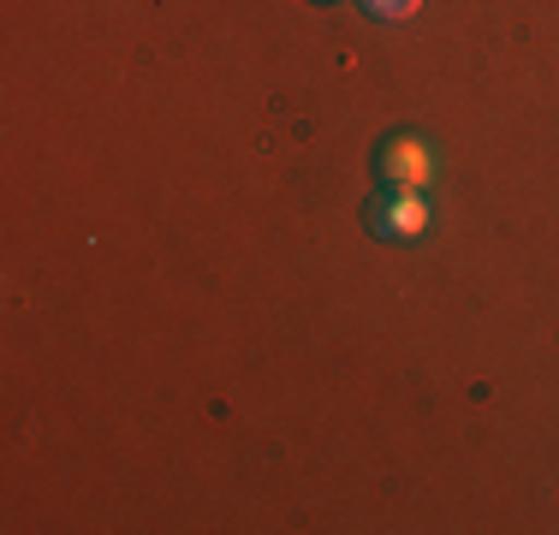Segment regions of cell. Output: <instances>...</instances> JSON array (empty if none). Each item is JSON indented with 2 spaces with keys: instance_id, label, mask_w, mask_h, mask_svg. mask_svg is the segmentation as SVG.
<instances>
[{
  "instance_id": "obj_1",
  "label": "cell",
  "mask_w": 559,
  "mask_h": 535,
  "mask_svg": "<svg viewBox=\"0 0 559 535\" xmlns=\"http://www.w3.org/2000/svg\"><path fill=\"white\" fill-rule=\"evenodd\" d=\"M376 179L393 185V191H429L435 179V155L417 131H393L388 143L376 150Z\"/></svg>"
},
{
  "instance_id": "obj_3",
  "label": "cell",
  "mask_w": 559,
  "mask_h": 535,
  "mask_svg": "<svg viewBox=\"0 0 559 535\" xmlns=\"http://www.w3.org/2000/svg\"><path fill=\"white\" fill-rule=\"evenodd\" d=\"M357 7H364L369 19H381V24H405V19L423 12V0H357Z\"/></svg>"
},
{
  "instance_id": "obj_2",
  "label": "cell",
  "mask_w": 559,
  "mask_h": 535,
  "mask_svg": "<svg viewBox=\"0 0 559 535\" xmlns=\"http://www.w3.org/2000/svg\"><path fill=\"white\" fill-rule=\"evenodd\" d=\"M369 233L388 238V245H417L423 233H429V197L423 191H381L376 203H369Z\"/></svg>"
},
{
  "instance_id": "obj_4",
  "label": "cell",
  "mask_w": 559,
  "mask_h": 535,
  "mask_svg": "<svg viewBox=\"0 0 559 535\" xmlns=\"http://www.w3.org/2000/svg\"><path fill=\"white\" fill-rule=\"evenodd\" d=\"M316 7H334V0H316Z\"/></svg>"
}]
</instances>
